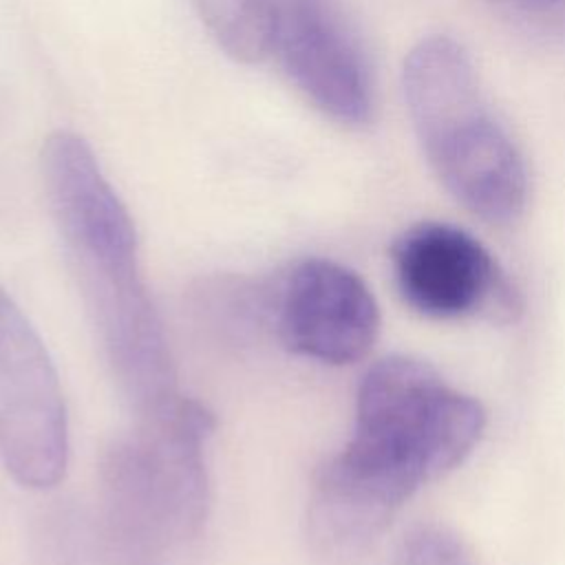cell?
<instances>
[{
    "mask_svg": "<svg viewBox=\"0 0 565 565\" xmlns=\"http://www.w3.org/2000/svg\"><path fill=\"white\" fill-rule=\"evenodd\" d=\"M44 199L90 324L137 419L181 397L161 318L139 267L135 223L84 137L51 132L40 150Z\"/></svg>",
    "mask_w": 565,
    "mask_h": 565,
    "instance_id": "6da1fadb",
    "label": "cell"
},
{
    "mask_svg": "<svg viewBox=\"0 0 565 565\" xmlns=\"http://www.w3.org/2000/svg\"><path fill=\"white\" fill-rule=\"evenodd\" d=\"M486 411L430 364L391 355L362 377L353 435L318 472L402 508L426 481L459 466L479 444Z\"/></svg>",
    "mask_w": 565,
    "mask_h": 565,
    "instance_id": "7a4b0ae2",
    "label": "cell"
},
{
    "mask_svg": "<svg viewBox=\"0 0 565 565\" xmlns=\"http://www.w3.org/2000/svg\"><path fill=\"white\" fill-rule=\"evenodd\" d=\"M402 90L441 185L486 223H514L530 194L525 159L488 102L468 51L444 33L422 38L404 57Z\"/></svg>",
    "mask_w": 565,
    "mask_h": 565,
    "instance_id": "3957f363",
    "label": "cell"
},
{
    "mask_svg": "<svg viewBox=\"0 0 565 565\" xmlns=\"http://www.w3.org/2000/svg\"><path fill=\"white\" fill-rule=\"evenodd\" d=\"M214 415L192 397L139 417L102 459V512L137 543L166 556L205 523L207 441Z\"/></svg>",
    "mask_w": 565,
    "mask_h": 565,
    "instance_id": "277c9868",
    "label": "cell"
},
{
    "mask_svg": "<svg viewBox=\"0 0 565 565\" xmlns=\"http://www.w3.org/2000/svg\"><path fill=\"white\" fill-rule=\"evenodd\" d=\"M0 459L24 488H53L66 470L68 424L53 360L0 285Z\"/></svg>",
    "mask_w": 565,
    "mask_h": 565,
    "instance_id": "5b68a950",
    "label": "cell"
},
{
    "mask_svg": "<svg viewBox=\"0 0 565 565\" xmlns=\"http://www.w3.org/2000/svg\"><path fill=\"white\" fill-rule=\"evenodd\" d=\"M271 53L289 84L331 121L360 128L373 119V68L340 0H278Z\"/></svg>",
    "mask_w": 565,
    "mask_h": 565,
    "instance_id": "8992f818",
    "label": "cell"
},
{
    "mask_svg": "<svg viewBox=\"0 0 565 565\" xmlns=\"http://www.w3.org/2000/svg\"><path fill=\"white\" fill-rule=\"evenodd\" d=\"M391 260L402 298L424 316L510 320L519 311V294L492 254L450 223L411 225L395 238Z\"/></svg>",
    "mask_w": 565,
    "mask_h": 565,
    "instance_id": "52a82bcc",
    "label": "cell"
},
{
    "mask_svg": "<svg viewBox=\"0 0 565 565\" xmlns=\"http://www.w3.org/2000/svg\"><path fill=\"white\" fill-rule=\"evenodd\" d=\"M271 331L298 355L351 364L371 351L380 309L369 285L347 265L302 258L271 285Z\"/></svg>",
    "mask_w": 565,
    "mask_h": 565,
    "instance_id": "ba28073f",
    "label": "cell"
},
{
    "mask_svg": "<svg viewBox=\"0 0 565 565\" xmlns=\"http://www.w3.org/2000/svg\"><path fill=\"white\" fill-rule=\"evenodd\" d=\"M31 565H166V556L130 539L102 510L57 508L35 527Z\"/></svg>",
    "mask_w": 565,
    "mask_h": 565,
    "instance_id": "9c48e42d",
    "label": "cell"
},
{
    "mask_svg": "<svg viewBox=\"0 0 565 565\" xmlns=\"http://www.w3.org/2000/svg\"><path fill=\"white\" fill-rule=\"evenodd\" d=\"M214 44L234 62L258 64L274 49L278 0H192Z\"/></svg>",
    "mask_w": 565,
    "mask_h": 565,
    "instance_id": "30bf717a",
    "label": "cell"
},
{
    "mask_svg": "<svg viewBox=\"0 0 565 565\" xmlns=\"http://www.w3.org/2000/svg\"><path fill=\"white\" fill-rule=\"evenodd\" d=\"M393 565H477L468 545L444 525H417L399 543Z\"/></svg>",
    "mask_w": 565,
    "mask_h": 565,
    "instance_id": "8fae6325",
    "label": "cell"
},
{
    "mask_svg": "<svg viewBox=\"0 0 565 565\" xmlns=\"http://www.w3.org/2000/svg\"><path fill=\"white\" fill-rule=\"evenodd\" d=\"M499 7L534 18H554L565 13V0H490Z\"/></svg>",
    "mask_w": 565,
    "mask_h": 565,
    "instance_id": "7c38bea8",
    "label": "cell"
}]
</instances>
